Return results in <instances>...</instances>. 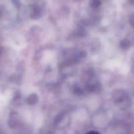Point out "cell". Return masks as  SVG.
<instances>
[{"instance_id":"6da1fadb","label":"cell","mask_w":134,"mask_h":134,"mask_svg":"<svg viewBox=\"0 0 134 134\" xmlns=\"http://www.w3.org/2000/svg\"><path fill=\"white\" fill-rule=\"evenodd\" d=\"M87 134H99V133H98V132H90Z\"/></svg>"}]
</instances>
